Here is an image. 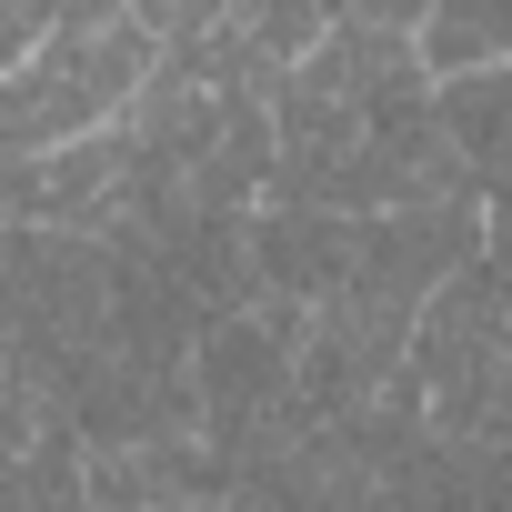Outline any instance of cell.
I'll use <instances>...</instances> for the list:
<instances>
[{"instance_id":"277c9868","label":"cell","mask_w":512,"mask_h":512,"mask_svg":"<svg viewBox=\"0 0 512 512\" xmlns=\"http://www.w3.org/2000/svg\"><path fill=\"white\" fill-rule=\"evenodd\" d=\"M131 21H141L161 51H191V41H211V31L231 21V0H131Z\"/></svg>"},{"instance_id":"6da1fadb","label":"cell","mask_w":512,"mask_h":512,"mask_svg":"<svg viewBox=\"0 0 512 512\" xmlns=\"http://www.w3.org/2000/svg\"><path fill=\"white\" fill-rule=\"evenodd\" d=\"M151 71H161V41L131 21V0H71L61 31L0 81V161H51L121 131Z\"/></svg>"},{"instance_id":"3957f363","label":"cell","mask_w":512,"mask_h":512,"mask_svg":"<svg viewBox=\"0 0 512 512\" xmlns=\"http://www.w3.org/2000/svg\"><path fill=\"white\" fill-rule=\"evenodd\" d=\"M61 432V412H51V392L21 372V362H0V472H11V462H31L41 442Z\"/></svg>"},{"instance_id":"5b68a950","label":"cell","mask_w":512,"mask_h":512,"mask_svg":"<svg viewBox=\"0 0 512 512\" xmlns=\"http://www.w3.org/2000/svg\"><path fill=\"white\" fill-rule=\"evenodd\" d=\"M61 11H71V0H0V81H11V71L61 31Z\"/></svg>"},{"instance_id":"7a4b0ae2","label":"cell","mask_w":512,"mask_h":512,"mask_svg":"<svg viewBox=\"0 0 512 512\" xmlns=\"http://www.w3.org/2000/svg\"><path fill=\"white\" fill-rule=\"evenodd\" d=\"M432 81H472V71H512V0H432V21L412 31Z\"/></svg>"}]
</instances>
